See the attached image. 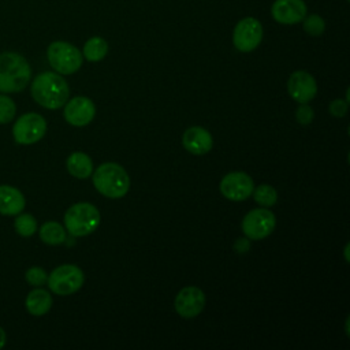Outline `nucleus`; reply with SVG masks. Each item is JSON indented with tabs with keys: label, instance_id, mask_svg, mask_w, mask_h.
I'll list each match as a JSON object with an SVG mask.
<instances>
[{
	"label": "nucleus",
	"instance_id": "nucleus-14",
	"mask_svg": "<svg viewBox=\"0 0 350 350\" xmlns=\"http://www.w3.org/2000/svg\"><path fill=\"white\" fill-rule=\"evenodd\" d=\"M308 7L304 0H275L271 7L272 18L282 25H295L306 16Z\"/></svg>",
	"mask_w": 350,
	"mask_h": 350
},
{
	"label": "nucleus",
	"instance_id": "nucleus-27",
	"mask_svg": "<svg viewBox=\"0 0 350 350\" xmlns=\"http://www.w3.org/2000/svg\"><path fill=\"white\" fill-rule=\"evenodd\" d=\"M329 112L331 115L336 116V118H342L347 113V101L336 98L334 101H331L329 104Z\"/></svg>",
	"mask_w": 350,
	"mask_h": 350
},
{
	"label": "nucleus",
	"instance_id": "nucleus-7",
	"mask_svg": "<svg viewBox=\"0 0 350 350\" xmlns=\"http://www.w3.org/2000/svg\"><path fill=\"white\" fill-rule=\"evenodd\" d=\"M46 133V122L37 112H27L19 116L12 126V137L19 145H33Z\"/></svg>",
	"mask_w": 350,
	"mask_h": 350
},
{
	"label": "nucleus",
	"instance_id": "nucleus-1",
	"mask_svg": "<svg viewBox=\"0 0 350 350\" xmlns=\"http://www.w3.org/2000/svg\"><path fill=\"white\" fill-rule=\"evenodd\" d=\"M30 93L38 105L46 109H57L67 103L70 89L60 74L45 71L33 79Z\"/></svg>",
	"mask_w": 350,
	"mask_h": 350
},
{
	"label": "nucleus",
	"instance_id": "nucleus-23",
	"mask_svg": "<svg viewBox=\"0 0 350 350\" xmlns=\"http://www.w3.org/2000/svg\"><path fill=\"white\" fill-rule=\"evenodd\" d=\"M16 115V104L5 93L0 94V124H7L14 120Z\"/></svg>",
	"mask_w": 350,
	"mask_h": 350
},
{
	"label": "nucleus",
	"instance_id": "nucleus-25",
	"mask_svg": "<svg viewBox=\"0 0 350 350\" xmlns=\"http://www.w3.org/2000/svg\"><path fill=\"white\" fill-rule=\"evenodd\" d=\"M25 279L26 282L30 284V286H34V287H41L42 284L46 283V279H48V273L44 268L41 267H31L26 271L25 273Z\"/></svg>",
	"mask_w": 350,
	"mask_h": 350
},
{
	"label": "nucleus",
	"instance_id": "nucleus-11",
	"mask_svg": "<svg viewBox=\"0 0 350 350\" xmlns=\"http://www.w3.org/2000/svg\"><path fill=\"white\" fill-rule=\"evenodd\" d=\"M175 310L183 319H193L198 316L205 306V294L196 286L183 287L175 297Z\"/></svg>",
	"mask_w": 350,
	"mask_h": 350
},
{
	"label": "nucleus",
	"instance_id": "nucleus-28",
	"mask_svg": "<svg viewBox=\"0 0 350 350\" xmlns=\"http://www.w3.org/2000/svg\"><path fill=\"white\" fill-rule=\"evenodd\" d=\"M235 249L238 250V253H245V252H247V249H249V241H247V239H243V238L237 239V242H235Z\"/></svg>",
	"mask_w": 350,
	"mask_h": 350
},
{
	"label": "nucleus",
	"instance_id": "nucleus-30",
	"mask_svg": "<svg viewBox=\"0 0 350 350\" xmlns=\"http://www.w3.org/2000/svg\"><path fill=\"white\" fill-rule=\"evenodd\" d=\"M349 245H346V247H345V258H346V261H349Z\"/></svg>",
	"mask_w": 350,
	"mask_h": 350
},
{
	"label": "nucleus",
	"instance_id": "nucleus-9",
	"mask_svg": "<svg viewBox=\"0 0 350 350\" xmlns=\"http://www.w3.org/2000/svg\"><path fill=\"white\" fill-rule=\"evenodd\" d=\"M262 40V25L258 19L247 16L241 19L232 33L234 46L241 52L254 51Z\"/></svg>",
	"mask_w": 350,
	"mask_h": 350
},
{
	"label": "nucleus",
	"instance_id": "nucleus-8",
	"mask_svg": "<svg viewBox=\"0 0 350 350\" xmlns=\"http://www.w3.org/2000/svg\"><path fill=\"white\" fill-rule=\"evenodd\" d=\"M276 226L275 215L264 208H257L247 212L242 220L243 234L253 241L267 238Z\"/></svg>",
	"mask_w": 350,
	"mask_h": 350
},
{
	"label": "nucleus",
	"instance_id": "nucleus-3",
	"mask_svg": "<svg viewBox=\"0 0 350 350\" xmlns=\"http://www.w3.org/2000/svg\"><path fill=\"white\" fill-rule=\"evenodd\" d=\"M93 185L98 193L108 198H120L130 189L126 170L116 163H104L93 174Z\"/></svg>",
	"mask_w": 350,
	"mask_h": 350
},
{
	"label": "nucleus",
	"instance_id": "nucleus-6",
	"mask_svg": "<svg viewBox=\"0 0 350 350\" xmlns=\"http://www.w3.org/2000/svg\"><path fill=\"white\" fill-rule=\"evenodd\" d=\"M85 282L82 269L74 264H63L56 267L46 279L48 287L57 295H70L77 293Z\"/></svg>",
	"mask_w": 350,
	"mask_h": 350
},
{
	"label": "nucleus",
	"instance_id": "nucleus-24",
	"mask_svg": "<svg viewBox=\"0 0 350 350\" xmlns=\"http://www.w3.org/2000/svg\"><path fill=\"white\" fill-rule=\"evenodd\" d=\"M302 21H304V30L309 36L317 37V36H321L325 30V22L317 14H312L309 16H305Z\"/></svg>",
	"mask_w": 350,
	"mask_h": 350
},
{
	"label": "nucleus",
	"instance_id": "nucleus-12",
	"mask_svg": "<svg viewBox=\"0 0 350 350\" xmlns=\"http://www.w3.org/2000/svg\"><path fill=\"white\" fill-rule=\"evenodd\" d=\"M64 119L77 127L89 124L96 115L94 103L83 96H77L64 104Z\"/></svg>",
	"mask_w": 350,
	"mask_h": 350
},
{
	"label": "nucleus",
	"instance_id": "nucleus-18",
	"mask_svg": "<svg viewBox=\"0 0 350 350\" xmlns=\"http://www.w3.org/2000/svg\"><path fill=\"white\" fill-rule=\"evenodd\" d=\"M67 171L78 179H86L93 172L92 159L83 152H72L66 161Z\"/></svg>",
	"mask_w": 350,
	"mask_h": 350
},
{
	"label": "nucleus",
	"instance_id": "nucleus-10",
	"mask_svg": "<svg viewBox=\"0 0 350 350\" xmlns=\"http://www.w3.org/2000/svg\"><path fill=\"white\" fill-rule=\"evenodd\" d=\"M254 183L253 179L241 171L230 172L223 176L220 182L221 194L231 201H243L249 198L253 193Z\"/></svg>",
	"mask_w": 350,
	"mask_h": 350
},
{
	"label": "nucleus",
	"instance_id": "nucleus-21",
	"mask_svg": "<svg viewBox=\"0 0 350 350\" xmlns=\"http://www.w3.org/2000/svg\"><path fill=\"white\" fill-rule=\"evenodd\" d=\"M14 228L21 237H31L37 231V220L30 213H18L14 220Z\"/></svg>",
	"mask_w": 350,
	"mask_h": 350
},
{
	"label": "nucleus",
	"instance_id": "nucleus-5",
	"mask_svg": "<svg viewBox=\"0 0 350 350\" xmlns=\"http://www.w3.org/2000/svg\"><path fill=\"white\" fill-rule=\"evenodd\" d=\"M46 56L51 67L62 75H68L78 71L83 60L81 51L66 41L52 42L48 46Z\"/></svg>",
	"mask_w": 350,
	"mask_h": 350
},
{
	"label": "nucleus",
	"instance_id": "nucleus-15",
	"mask_svg": "<svg viewBox=\"0 0 350 350\" xmlns=\"http://www.w3.org/2000/svg\"><path fill=\"white\" fill-rule=\"evenodd\" d=\"M183 148L193 154H205L213 146L212 135L208 130L200 126H193L187 129L182 135Z\"/></svg>",
	"mask_w": 350,
	"mask_h": 350
},
{
	"label": "nucleus",
	"instance_id": "nucleus-20",
	"mask_svg": "<svg viewBox=\"0 0 350 350\" xmlns=\"http://www.w3.org/2000/svg\"><path fill=\"white\" fill-rule=\"evenodd\" d=\"M108 53V42L103 37H92L83 45L82 56L89 62H100Z\"/></svg>",
	"mask_w": 350,
	"mask_h": 350
},
{
	"label": "nucleus",
	"instance_id": "nucleus-4",
	"mask_svg": "<svg viewBox=\"0 0 350 350\" xmlns=\"http://www.w3.org/2000/svg\"><path fill=\"white\" fill-rule=\"evenodd\" d=\"M98 209L89 202H77L64 213L66 230L74 237H85L92 234L100 224Z\"/></svg>",
	"mask_w": 350,
	"mask_h": 350
},
{
	"label": "nucleus",
	"instance_id": "nucleus-17",
	"mask_svg": "<svg viewBox=\"0 0 350 350\" xmlns=\"http://www.w3.org/2000/svg\"><path fill=\"white\" fill-rule=\"evenodd\" d=\"M25 306L31 316H44L52 308V295L49 294V291L37 287L27 294L25 299Z\"/></svg>",
	"mask_w": 350,
	"mask_h": 350
},
{
	"label": "nucleus",
	"instance_id": "nucleus-16",
	"mask_svg": "<svg viewBox=\"0 0 350 350\" xmlns=\"http://www.w3.org/2000/svg\"><path fill=\"white\" fill-rule=\"evenodd\" d=\"M26 200L22 191L10 185H0V215L16 216L25 209Z\"/></svg>",
	"mask_w": 350,
	"mask_h": 350
},
{
	"label": "nucleus",
	"instance_id": "nucleus-22",
	"mask_svg": "<svg viewBox=\"0 0 350 350\" xmlns=\"http://www.w3.org/2000/svg\"><path fill=\"white\" fill-rule=\"evenodd\" d=\"M253 198L261 206H272L278 201L276 190L269 185H260L253 189Z\"/></svg>",
	"mask_w": 350,
	"mask_h": 350
},
{
	"label": "nucleus",
	"instance_id": "nucleus-13",
	"mask_svg": "<svg viewBox=\"0 0 350 350\" xmlns=\"http://www.w3.org/2000/svg\"><path fill=\"white\" fill-rule=\"evenodd\" d=\"M287 90L291 98L297 103L306 104L314 98L317 93V83L309 72L298 70L290 75L287 81Z\"/></svg>",
	"mask_w": 350,
	"mask_h": 350
},
{
	"label": "nucleus",
	"instance_id": "nucleus-19",
	"mask_svg": "<svg viewBox=\"0 0 350 350\" xmlns=\"http://www.w3.org/2000/svg\"><path fill=\"white\" fill-rule=\"evenodd\" d=\"M40 238L46 245H60L66 241V228L57 221H46L38 230Z\"/></svg>",
	"mask_w": 350,
	"mask_h": 350
},
{
	"label": "nucleus",
	"instance_id": "nucleus-26",
	"mask_svg": "<svg viewBox=\"0 0 350 350\" xmlns=\"http://www.w3.org/2000/svg\"><path fill=\"white\" fill-rule=\"evenodd\" d=\"M295 118L301 124H309V123H312V120L314 118V112H313L312 107L308 105V103L301 104L295 111Z\"/></svg>",
	"mask_w": 350,
	"mask_h": 350
},
{
	"label": "nucleus",
	"instance_id": "nucleus-2",
	"mask_svg": "<svg viewBox=\"0 0 350 350\" xmlns=\"http://www.w3.org/2000/svg\"><path fill=\"white\" fill-rule=\"evenodd\" d=\"M31 78L27 60L16 52L0 53V92L10 94L22 92Z\"/></svg>",
	"mask_w": 350,
	"mask_h": 350
},
{
	"label": "nucleus",
	"instance_id": "nucleus-29",
	"mask_svg": "<svg viewBox=\"0 0 350 350\" xmlns=\"http://www.w3.org/2000/svg\"><path fill=\"white\" fill-rule=\"evenodd\" d=\"M5 343H7V334H5V331L0 327V349H3V347L5 346Z\"/></svg>",
	"mask_w": 350,
	"mask_h": 350
}]
</instances>
